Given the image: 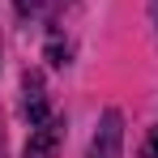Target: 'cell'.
Segmentation results:
<instances>
[{
  "label": "cell",
  "mask_w": 158,
  "mask_h": 158,
  "mask_svg": "<svg viewBox=\"0 0 158 158\" xmlns=\"http://www.w3.org/2000/svg\"><path fill=\"white\" fill-rule=\"evenodd\" d=\"M60 137H64V128H60L56 120L34 124V128H30V141H26V158H52L56 150H60Z\"/></svg>",
  "instance_id": "obj_2"
},
{
  "label": "cell",
  "mask_w": 158,
  "mask_h": 158,
  "mask_svg": "<svg viewBox=\"0 0 158 158\" xmlns=\"http://www.w3.org/2000/svg\"><path fill=\"white\" fill-rule=\"evenodd\" d=\"M141 158H158V128H150V141H145Z\"/></svg>",
  "instance_id": "obj_3"
},
{
  "label": "cell",
  "mask_w": 158,
  "mask_h": 158,
  "mask_svg": "<svg viewBox=\"0 0 158 158\" xmlns=\"http://www.w3.org/2000/svg\"><path fill=\"white\" fill-rule=\"evenodd\" d=\"M120 111H107L94 141H90V158H120V145H124V128H120Z\"/></svg>",
  "instance_id": "obj_1"
},
{
  "label": "cell",
  "mask_w": 158,
  "mask_h": 158,
  "mask_svg": "<svg viewBox=\"0 0 158 158\" xmlns=\"http://www.w3.org/2000/svg\"><path fill=\"white\" fill-rule=\"evenodd\" d=\"M154 26H158V0H154Z\"/></svg>",
  "instance_id": "obj_4"
}]
</instances>
